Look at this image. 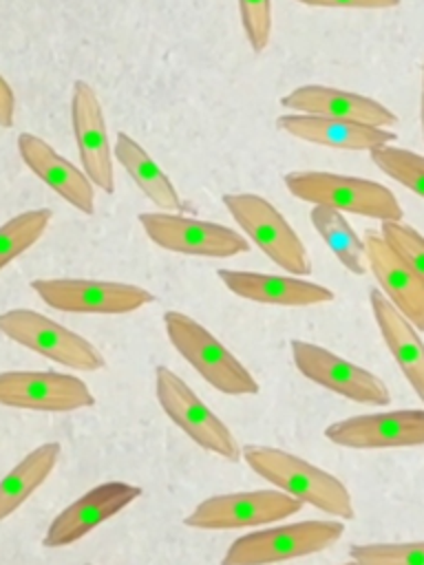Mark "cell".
<instances>
[{
	"label": "cell",
	"mask_w": 424,
	"mask_h": 565,
	"mask_svg": "<svg viewBox=\"0 0 424 565\" xmlns=\"http://www.w3.org/2000/svg\"><path fill=\"white\" fill-rule=\"evenodd\" d=\"M243 461L276 490L300 503H309L336 519L351 521L356 516L347 486L331 472L272 446L247 444L241 448Z\"/></svg>",
	"instance_id": "obj_1"
},
{
	"label": "cell",
	"mask_w": 424,
	"mask_h": 565,
	"mask_svg": "<svg viewBox=\"0 0 424 565\" xmlns=\"http://www.w3.org/2000/svg\"><path fill=\"white\" fill-rule=\"evenodd\" d=\"M283 181L292 196L314 205L378 221H404V210L398 196L386 185L371 179L320 170H292Z\"/></svg>",
	"instance_id": "obj_2"
},
{
	"label": "cell",
	"mask_w": 424,
	"mask_h": 565,
	"mask_svg": "<svg viewBox=\"0 0 424 565\" xmlns=\"http://www.w3.org/2000/svg\"><path fill=\"white\" fill-rule=\"evenodd\" d=\"M163 327L181 358L216 391L225 395H256L258 382L241 360L201 322L170 309L163 313Z\"/></svg>",
	"instance_id": "obj_3"
},
{
	"label": "cell",
	"mask_w": 424,
	"mask_h": 565,
	"mask_svg": "<svg viewBox=\"0 0 424 565\" xmlns=\"http://www.w3.org/2000/svg\"><path fill=\"white\" fill-rule=\"evenodd\" d=\"M225 210L247 236L272 263L292 276L311 274V258L289 225V221L261 194L254 192H232L221 196Z\"/></svg>",
	"instance_id": "obj_4"
},
{
	"label": "cell",
	"mask_w": 424,
	"mask_h": 565,
	"mask_svg": "<svg viewBox=\"0 0 424 565\" xmlns=\"http://www.w3.org/2000/svg\"><path fill=\"white\" fill-rule=\"evenodd\" d=\"M344 534L342 521H298L239 536L221 558V565H274L327 550Z\"/></svg>",
	"instance_id": "obj_5"
},
{
	"label": "cell",
	"mask_w": 424,
	"mask_h": 565,
	"mask_svg": "<svg viewBox=\"0 0 424 565\" xmlns=\"http://www.w3.org/2000/svg\"><path fill=\"white\" fill-rule=\"evenodd\" d=\"M0 333L68 369L99 371L106 366L104 355L86 338L33 309L2 311Z\"/></svg>",
	"instance_id": "obj_6"
},
{
	"label": "cell",
	"mask_w": 424,
	"mask_h": 565,
	"mask_svg": "<svg viewBox=\"0 0 424 565\" xmlns=\"http://www.w3.org/2000/svg\"><path fill=\"white\" fill-rule=\"evenodd\" d=\"M155 393L163 413L201 448L239 461L241 448L230 428L199 399V395L168 366L155 369Z\"/></svg>",
	"instance_id": "obj_7"
},
{
	"label": "cell",
	"mask_w": 424,
	"mask_h": 565,
	"mask_svg": "<svg viewBox=\"0 0 424 565\" xmlns=\"http://www.w3.org/2000/svg\"><path fill=\"white\" fill-rule=\"evenodd\" d=\"M137 221L155 245L174 254L232 258L250 249L247 238L236 230L179 212H141Z\"/></svg>",
	"instance_id": "obj_8"
},
{
	"label": "cell",
	"mask_w": 424,
	"mask_h": 565,
	"mask_svg": "<svg viewBox=\"0 0 424 565\" xmlns=\"http://www.w3.org/2000/svg\"><path fill=\"white\" fill-rule=\"evenodd\" d=\"M31 289L53 309L119 316L155 302V294L130 282L91 278H33Z\"/></svg>",
	"instance_id": "obj_9"
},
{
	"label": "cell",
	"mask_w": 424,
	"mask_h": 565,
	"mask_svg": "<svg viewBox=\"0 0 424 565\" xmlns=\"http://www.w3.org/2000/svg\"><path fill=\"white\" fill-rule=\"evenodd\" d=\"M289 349L300 375L314 384L358 404L386 406L391 402L386 384L375 373L336 355L333 351L305 340H292Z\"/></svg>",
	"instance_id": "obj_10"
},
{
	"label": "cell",
	"mask_w": 424,
	"mask_h": 565,
	"mask_svg": "<svg viewBox=\"0 0 424 565\" xmlns=\"http://www.w3.org/2000/svg\"><path fill=\"white\" fill-rule=\"evenodd\" d=\"M303 508L280 490L230 492L203 499L183 523L194 530H236L283 521Z\"/></svg>",
	"instance_id": "obj_11"
},
{
	"label": "cell",
	"mask_w": 424,
	"mask_h": 565,
	"mask_svg": "<svg viewBox=\"0 0 424 565\" xmlns=\"http://www.w3.org/2000/svg\"><path fill=\"white\" fill-rule=\"evenodd\" d=\"M0 404L26 411L68 413L95 406V395L84 380L57 371L0 373Z\"/></svg>",
	"instance_id": "obj_12"
},
{
	"label": "cell",
	"mask_w": 424,
	"mask_h": 565,
	"mask_svg": "<svg viewBox=\"0 0 424 565\" xmlns=\"http://www.w3.org/2000/svg\"><path fill=\"white\" fill-rule=\"evenodd\" d=\"M71 124L77 143V154L82 170L93 181L95 188L106 194L115 192V168H113V148L108 141V128L104 110L95 88L77 79L71 90Z\"/></svg>",
	"instance_id": "obj_13"
},
{
	"label": "cell",
	"mask_w": 424,
	"mask_h": 565,
	"mask_svg": "<svg viewBox=\"0 0 424 565\" xmlns=\"http://www.w3.org/2000/svg\"><path fill=\"white\" fill-rule=\"evenodd\" d=\"M325 437L342 448H409L424 446V408L353 415L325 428Z\"/></svg>",
	"instance_id": "obj_14"
},
{
	"label": "cell",
	"mask_w": 424,
	"mask_h": 565,
	"mask_svg": "<svg viewBox=\"0 0 424 565\" xmlns=\"http://www.w3.org/2000/svg\"><path fill=\"white\" fill-rule=\"evenodd\" d=\"M141 497V488L124 481H106L84 492L71 505H66L51 523L42 539L44 547H66L88 532H93L104 521L113 519L117 512L128 508Z\"/></svg>",
	"instance_id": "obj_15"
},
{
	"label": "cell",
	"mask_w": 424,
	"mask_h": 565,
	"mask_svg": "<svg viewBox=\"0 0 424 565\" xmlns=\"http://www.w3.org/2000/svg\"><path fill=\"white\" fill-rule=\"evenodd\" d=\"M280 106L300 115L331 117L375 128H391L398 124V115L378 99L320 84H305L289 90L280 97Z\"/></svg>",
	"instance_id": "obj_16"
},
{
	"label": "cell",
	"mask_w": 424,
	"mask_h": 565,
	"mask_svg": "<svg viewBox=\"0 0 424 565\" xmlns=\"http://www.w3.org/2000/svg\"><path fill=\"white\" fill-rule=\"evenodd\" d=\"M367 267L375 276L380 291L417 329L424 331V280L393 252L380 232H364Z\"/></svg>",
	"instance_id": "obj_17"
},
{
	"label": "cell",
	"mask_w": 424,
	"mask_h": 565,
	"mask_svg": "<svg viewBox=\"0 0 424 565\" xmlns=\"http://www.w3.org/2000/svg\"><path fill=\"white\" fill-rule=\"evenodd\" d=\"M18 152L26 168L44 181L55 194L71 203L82 214L95 212V185L86 172L64 159L53 146L33 132L18 135Z\"/></svg>",
	"instance_id": "obj_18"
},
{
	"label": "cell",
	"mask_w": 424,
	"mask_h": 565,
	"mask_svg": "<svg viewBox=\"0 0 424 565\" xmlns=\"http://www.w3.org/2000/svg\"><path fill=\"white\" fill-rule=\"evenodd\" d=\"M221 282L236 296L278 307H311L325 305L336 298V294L318 282L305 280L292 274H263V271H243V269H219Z\"/></svg>",
	"instance_id": "obj_19"
},
{
	"label": "cell",
	"mask_w": 424,
	"mask_h": 565,
	"mask_svg": "<svg viewBox=\"0 0 424 565\" xmlns=\"http://www.w3.org/2000/svg\"><path fill=\"white\" fill-rule=\"evenodd\" d=\"M276 128L280 132H287L289 137L318 143V146L340 148V150L371 152L373 148L393 143L398 139V135L391 132L389 128H375V126L351 124V121H340V119L318 117V115H300V113L280 115L276 119Z\"/></svg>",
	"instance_id": "obj_20"
},
{
	"label": "cell",
	"mask_w": 424,
	"mask_h": 565,
	"mask_svg": "<svg viewBox=\"0 0 424 565\" xmlns=\"http://www.w3.org/2000/svg\"><path fill=\"white\" fill-rule=\"evenodd\" d=\"M369 305L386 349L424 404V342L420 331L389 302L380 289L369 291Z\"/></svg>",
	"instance_id": "obj_21"
},
{
	"label": "cell",
	"mask_w": 424,
	"mask_h": 565,
	"mask_svg": "<svg viewBox=\"0 0 424 565\" xmlns=\"http://www.w3.org/2000/svg\"><path fill=\"white\" fill-rule=\"evenodd\" d=\"M113 157L121 163V168L150 203H155L161 212H179L181 196L177 188L141 143H137L126 132H117Z\"/></svg>",
	"instance_id": "obj_22"
},
{
	"label": "cell",
	"mask_w": 424,
	"mask_h": 565,
	"mask_svg": "<svg viewBox=\"0 0 424 565\" xmlns=\"http://www.w3.org/2000/svg\"><path fill=\"white\" fill-rule=\"evenodd\" d=\"M62 446L57 441H46L20 459L0 479V521L11 516L53 472L60 459Z\"/></svg>",
	"instance_id": "obj_23"
},
{
	"label": "cell",
	"mask_w": 424,
	"mask_h": 565,
	"mask_svg": "<svg viewBox=\"0 0 424 565\" xmlns=\"http://www.w3.org/2000/svg\"><path fill=\"white\" fill-rule=\"evenodd\" d=\"M309 218L314 230L322 236V241L329 245L336 258L344 265V269L351 271L353 276H364L369 269L364 241L356 234V230L349 225L344 214L325 205H314L309 212Z\"/></svg>",
	"instance_id": "obj_24"
},
{
	"label": "cell",
	"mask_w": 424,
	"mask_h": 565,
	"mask_svg": "<svg viewBox=\"0 0 424 565\" xmlns=\"http://www.w3.org/2000/svg\"><path fill=\"white\" fill-rule=\"evenodd\" d=\"M51 218L53 212L49 207H35L20 212L0 225V269L38 243Z\"/></svg>",
	"instance_id": "obj_25"
},
{
	"label": "cell",
	"mask_w": 424,
	"mask_h": 565,
	"mask_svg": "<svg viewBox=\"0 0 424 565\" xmlns=\"http://www.w3.org/2000/svg\"><path fill=\"white\" fill-rule=\"evenodd\" d=\"M371 161L389 179L402 183L404 188H409L411 192L424 199V157L422 154L393 143H384L371 150Z\"/></svg>",
	"instance_id": "obj_26"
},
{
	"label": "cell",
	"mask_w": 424,
	"mask_h": 565,
	"mask_svg": "<svg viewBox=\"0 0 424 565\" xmlns=\"http://www.w3.org/2000/svg\"><path fill=\"white\" fill-rule=\"evenodd\" d=\"M349 556L356 565H424V541L358 543Z\"/></svg>",
	"instance_id": "obj_27"
},
{
	"label": "cell",
	"mask_w": 424,
	"mask_h": 565,
	"mask_svg": "<svg viewBox=\"0 0 424 565\" xmlns=\"http://www.w3.org/2000/svg\"><path fill=\"white\" fill-rule=\"evenodd\" d=\"M382 238L424 280V236L404 221H382Z\"/></svg>",
	"instance_id": "obj_28"
},
{
	"label": "cell",
	"mask_w": 424,
	"mask_h": 565,
	"mask_svg": "<svg viewBox=\"0 0 424 565\" xmlns=\"http://www.w3.org/2000/svg\"><path fill=\"white\" fill-rule=\"evenodd\" d=\"M239 15L247 46L263 53L272 40V0H239Z\"/></svg>",
	"instance_id": "obj_29"
},
{
	"label": "cell",
	"mask_w": 424,
	"mask_h": 565,
	"mask_svg": "<svg viewBox=\"0 0 424 565\" xmlns=\"http://www.w3.org/2000/svg\"><path fill=\"white\" fill-rule=\"evenodd\" d=\"M307 7L322 9H393L400 0H296Z\"/></svg>",
	"instance_id": "obj_30"
},
{
	"label": "cell",
	"mask_w": 424,
	"mask_h": 565,
	"mask_svg": "<svg viewBox=\"0 0 424 565\" xmlns=\"http://www.w3.org/2000/svg\"><path fill=\"white\" fill-rule=\"evenodd\" d=\"M15 119V95L9 82L0 75V126L11 128Z\"/></svg>",
	"instance_id": "obj_31"
},
{
	"label": "cell",
	"mask_w": 424,
	"mask_h": 565,
	"mask_svg": "<svg viewBox=\"0 0 424 565\" xmlns=\"http://www.w3.org/2000/svg\"><path fill=\"white\" fill-rule=\"evenodd\" d=\"M420 124H422V137H424V73H422V99H420Z\"/></svg>",
	"instance_id": "obj_32"
},
{
	"label": "cell",
	"mask_w": 424,
	"mask_h": 565,
	"mask_svg": "<svg viewBox=\"0 0 424 565\" xmlns=\"http://www.w3.org/2000/svg\"><path fill=\"white\" fill-rule=\"evenodd\" d=\"M340 565H356V563H353V561H349V563H340Z\"/></svg>",
	"instance_id": "obj_33"
},
{
	"label": "cell",
	"mask_w": 424,
	"mask_h": 565,
	"mask_svg": "<svg viewBox=\"0 0 424 565\" xmlns=\"http://www.w3.org/2000/svg\"><path fill=\"white\" fill-rule=\"evenodd\" d=\"M84 565H93V563H84Z\"/></svg>",
	"instance_id": "obj_34"
}]
</instances>
